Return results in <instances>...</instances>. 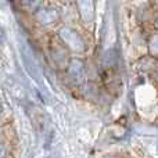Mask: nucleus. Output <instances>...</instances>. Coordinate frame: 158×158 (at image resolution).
<instances>
[{
	"label": "nucleus",
	"instance_id": "6",
	"mask_svg": "<svg viewBox=\"0 0 158 158\" xmlns=\"http://www.w3.org/2000/svg\"><path fill=\"white\" fill-rule=\"evenodd\" d=\"M150 50H151V53H153V54H158V35H156L153 39H151Z\"/></svg>",
	"mask_w": 158,
	"mask_h": 158
},
{
	"label": "nucleus",
	"instance_id": "7",
	"mask_svg": "<svg viewBox=\"0 0 158 158\" xmlns=\"http://www.w3.org/2000/svg\"><path fill=\"white\" fill-rule=\"evenodd\" d=\"M4 154H6V150L2 144H0V158H4Z\"/></svg>",
	"mask_w": 158,
	"mask_h": 158
},
{
	"label": "nucleus",
	"instance_id": "8",
	"mask_svg": "<svg viewBox=\"0 0 158 158\" xmlns=\"http://www.w3.org/2000/svg\"><path fill=\"white\" fill-rule=\"evenodd\" d=\"M0 112H2V107H0Z\"/></svg>",
	"mask_w": 158,
	"mask_h": 158
},
{
	"label": "nucleus",
	"instance_id": "2",
	"mask_svg": "<svg viewBox=\"0 0 158 158\" xmlns=\"http://www.w3.org/2000/svg\"><path fill=\"white\" fill-rule=\"evenodd\" d=\"M36 21L42 25H52L60 19V13L56 8L47 7V8H39L35 14Z\"/></svg>",
	"mask_w": 158,
	"mask_h": 158
},
{
	"label": "nucleus",
	"instance_id": "1",
	"mask_svg": "<svg viewBox=\"0 0 158 158\" xmlns=\"http://www.w3.org/2000/svg\"><path fill=\"white\" fill-rule=\"evenodd\" d=\"M61 40L64 42V44H67L69 50H72L74 53H83L85 49H86V44H85L83 39L81 38V35L74 31L72 28L64 27L63 29H60L58 32Z\"/></svg>",
	"mask_w": 158,
	"mask_h": 158
},
{
	"label": "nucleus",
	"instance_id": "5",
	"mask_svg": "<svg viewBox=\"0 0 158 158\" xmlns=\"http://www.w3.org/2000/svg\"><path fill=\"white\" fill-rule=\"evenodd\" d=\"M19 4L28 13H36L40 8L42 0H19Z\"/></svg>",
	"mask_w": 158,
	"mask_h": 158
},
{
	"label": "nucleus",
	"instance_id": "9",
	"mask_svg": "<svg viewBox=\"0 0 158 158\" xmlns=\"http://www.w3.org/2000/svg\"><path fill=\"white\" fill-rule=\"evenodd\" d=\"M157 75H158V74H157Z\"/></svg>",
	"mask_w": 158,
	"mask_h": 158
},
{
	"label": "nucleus",
	"instance_id": "4",
	"mask_svg": "<svg viewBox=\"0 0 158 158\" xmlns=\"http://www.w3.org/2000/svg\"><path fill=\"white\" fill-rule=\"evenodd\" d=\"M68 77L77 85H81L85 79V65L81 60H71L68 65Z\"/></svg>",
	"mask_w": 158,
	"mask_h": 158
},
{
	"label": "nucleus",
	"instance_id": "3",
	"mask_svg": "<svg viewBox=\"0 0 158 158\" xmlns=\"http://www.w3.org/2000/svg\"><path fill=\"white\" fill-rule=\"evenodd\" d=\"M78 13L82 21L92 22L94 19V2L93 0H75Z\"/></svg>",
	"mask_w": 158,
	"mask_h": 158
}]
</instances>
